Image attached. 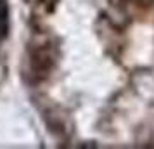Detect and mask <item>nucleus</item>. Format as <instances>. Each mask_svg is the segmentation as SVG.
Returning <instances> with one entry per match:
<instances>
[{"mask_svg":"<svg viewBox=\"0 0 154 149\" xmlns=\"http://www.w3.org/2000/svg\"><path fill=\"white\" fill-rule=\"evenodd\" d=\"M9 31V4L7 0H0V40L7 36Z\"/></svg>","mask_w":154,"mask_h":149,"instance_id":"obj_1","label":"nucleus"}]
</instances>
